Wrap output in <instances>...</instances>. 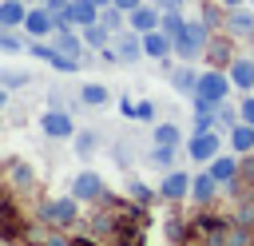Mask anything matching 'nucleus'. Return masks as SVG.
<instances>
[{"label": "nucleus", "instance_id": "obj_1", "mask_svg": "<svg viewBox=\"0 0 254 246\" xmlns=\"http://www.w3.org/2000/svg\"><path fill=\"white\" fill-rule=\"evenodd\" d=\"M230 87H234L230 71H222V67H206V71L198 75V91L190 95V111H214L218 103H226Z\"/></svg>", "mask_w": 254, "mask_h": 246}, {"label": "nucleus", "instance_id": "obj_2", "mask_svg": "<svg viewBox=\"0 0 254 246\" xmlns=\"http://www.w3.org/2000/svg\"><path fill=\"white\" fill-rule=\"evenodd\" d=\"M206 44H210V28L202 20H187V32L175 40V60H198Z\"/></svg>", "mask_w": 254, "mask_h": 246}, {"label": "nucleus", "instance_id": "obj_3", "mask_svg": "<svg viewBox=\"0 0 254 246\" xmlns=\"http://www.w3.org/2000/svg\"><path fill=\"white\" fill-rule=\"evenodd\" d=\"M40 127H44V135H48V139H75V131H79L67 107H48V111H44V119H40Z\"/></svg>", "mask_w": 254, "mask_h": 246}, {"label": "nucleus", "instance_id": "obj_4", "mask_svg": "<svg viewBox=\"0 0 254 246\" xmlns=\"http://www.w3.org/2000/svg\"><path fill=\"white\" fill-rule=\"evenodd\" d=\"M187 151H190L194 163H210V159L222 155V135H218V131H190Z\"/></svg>", "mask_w": 254, "mask_h": 246}, {"label": "nucleus", "instance_id": "obj_5", "mask_svg": "<svg viewBox=\"0 0 254 246\" xmlns=\"http://www.w3.org/2000/svg\"><path fill=\"white\" fill-rule=\"evenodd\" d=\"M75 194H67V198H48L44 206H40V218L48 222V226H71L75 218H79V210H75Z\"/></svg>", "mask_w": 254, "mask_h": 246}, {"label": "nucleus", "instance_id": "obj_6", "mask_svg": "<svg viewBox=\"0 0 254 246\" xmlns=\"http://www.w3.org/2000/svg\"><path fill=\"white\" fill-rule=\"evenodd\" d=\"M111 48H115L119 63H139V60H147V48H143V32H135V28H123V32L111 40Z\"/></svg>", "mask_w": 254, "mask_h": 246}, {"label": "nucleus", "instance_id": "obj_7", "mask_svg": "<svg viewBox=\"0 0 254 246\" xmlns=\"http://www.w3.org/2000/svg\"><path fill=\"white\" fill-rule=\"evenodd\" d=\"M24 32H28V40H52V36H56V12H52L48 4H44V8H28Z\"/></svg>", "mask_w": 254, "mask_h": 246}, {"label": "nucleus", "instance_id": "obj_8", "mask_svg": "<svg viewBox=\"0 0 254 246\" xmlns=\"http://www.w3.org/2000/svg\"><path fill=\"white\" fill-rule=\"evenodd\" d=\"M143 48H147V60H163V63L175 60V36H167L163 28L147 32V36H143Z\"/></svg>", "mask_w": 254, "mask_h": 246}, {"label": "nucleus", "instance_id": "obj_9", "mask_svg": "<svg viewBox=\"0 0 254 246\" xmlns=\"http://www.w3.org/2000/svg\"><path fill=\"white\" fill-rule=\"evenodd\" d=\"M230 36H250L254 40V8L250 4H238V8H226V24H222Z\"/></svg>", "mask_w": 254, "mask_h": 246}, {"label": "nucleus", "instance_id": "obj_10", "mask_svg": "<svg viewBox=\"0 0 254 246\" xmlns=\"http://www.w3.org/2000/svg\"><path fill=\"white\" fill-rule=\"evenodd\" d=\"M159 20H163V8L159 4H139L135 12H127V28H135V32H155L159 28Z\"/></svg>", "mask_w": 254, "mask_h": 246}, {"label": "nucleus", "instance_id": "obj_11", "mask_svg": "<svg viewBox=\"0 0 254 246\" xmlns=\"http://www.w3.org/2000/svg\"><path fill=\"white\" fill-rule=\"evenodd\" d=\"M190 183H194V179H190L187 171H167V175H163V183H159V194L175 202V198L190 194Z\"/></svg>", "mask_w": 254, "mask_h": 246}, {"label": "nucleus", "instance_id": "obj_12", "mask_svg": "<svg viewBox=\"0 0 254 246\" xmlns=\"http://www.w3.org/2000/svg\"><path fill=\"white\" fill-rule=\"evenodd\" d=\"M71 194H75L79 202H91V198H99V194H103V179H99L95 171H79V175H75V183H71Z\"/></svg>", "mask_w": 254, "mask_h": 246}, {"label": "nucleus", "instance_id": "obj_13", "mask_svg": "<svg viewBox=\"0 0 254 246\" xmlns=\"http://www.w3.org/2000/svg\"><path fill=\"white\" fill-rule=\"evenodd\" d=\"M198 75H202V71H194V67H190V60H187L183 67H171V87H175L179 95H187V99H190V95L198 91Z\"/></svg>", "mask_w": 254, "mask_h": 246}, {"label": "nucleus", "instance_id": "obj_14", "mask_svg": "<svg viewBox=\"0 0 254 246\" xmlns=\"http://www.w3.org/2000/svg\"><path fill=\"white\" fill-rule=\"evenodd\" d=\"M230 79H234V87L238 91H254V56H238V60H230Z\"/></svg>", "mask_w": 254, "mask_h": 246}, {"label": "nucleus", "instance_id": "obj_15", "mask_svg": "<svg viewBox=\"0 0 254 246\" xmlns=\"http://www.w3.org/2000/svg\"><path fill=\"white\" fill-rule=\"evenodd\" d=\"M28 8L32 4H24V0H0V28H24Z\"/></svg>", "mask_w": 254, "mask_h": 246}, {"label": "nucleus", "instance_id": "obj_16", "mask_svg": "<svg viewBox=\"0 0 254 246\" xmlns=\"http://www.w3.org/2000/svg\"><path fill=\"white\" fill-rule=\"evenodd\" d=\"M206 171L226 186V183H234V175H238V155H234V151H230V155H218V159L206 163Z\"/></svg>", "mask_w": 254, "mask_h": 246}, {"label": "nucleus", "instance_id": "obj_17", "mask_svg": "<svg viewBox=\"0 0 254 246\" xmlns=\"http://www.w3.org/2000/svg\"><path fill=\"white\" fill-rule=\"evenodd\" d=\"M79 36H83V44H87L91 52H103V48L111 44V28H107L103 20H95V24H87V28H79Z\"/></svg>", "mask_w": 254, "mask_h": 246}, {"label": "nucleus", "instance_id": "obj_18", "mask_svg": "<svg viewBox=\"0 0 254 246\" xmlns=\"http://www.w3.org/2000/svg\"><path fill=\"white\" fill-rule=\"evenodd\" d=\"M52 44H56L64 56H75V60H83V48H87V44H83V36H79L75 28H67V32H56V36H52Z\"/></svg>", "mask_w": 254, "mask_h": 246}, {"label": "nucleus", "instance_id": "obj_19", "mask_svg": "<svg viewBox=\"0 0 254 246\" xmlns=\"http://www.w3.org/2000/svg\"><path fill=\"white\" fill-rule=\"evenodd\" d=\"M218 186H222V183H218L210 171H202V175H194V183H190V198H194V202H210V198L218 194Z\"/></svg>", "mask_w": 254, "mask_h": 246}, {"label": "nucleus", "instance_id": "obj_20", "mask_svg": "<svg viewBox=\"0 0 254 246\" xmlns=\"http://www.w3.org/2000/svg\"><path fill=\"white\" fill-rule=\"evenodd\" d=\"M230 151H234V155H250V151H254V123L230 127Z\"/></svg>", "mask_w": 254, "mask_h": 246}, {"label": "nucleus", "instance_id": "obj_21", "mask_svg": "<svg viewBox=\"0 0 254 246\" xmlns=\"http://www.w3.org/2000/svg\"><path fill=\"white\" fill-rule=\"evenodd\" d=\"M107 99H111L107 83H83V87H79V103H83V107H103Z\"/></svg>", "mask_w": 254, "mask_h": 246}, {"label": "nucleus", "instance_id": "obj_22", "mask_svg": "<svg viewBox=\"0 0 254 246\" xmlns=\"http://www.w3.org/2000/svg\"><path fill=\"white\" fill-rule=\"evenodd\" d=\"M147 159H151V167H159V171H175V147H171V143H155Z\"/></svg>", "mask_w": 254, "mask_h": 246}, {"label": "nucleus", "instance_id": "obj_23", "mask_svg": "<svg viewBox=\"0 0 254 246\" xmlns=\"http://www.w3.org/2000/svg\"><path fill=\"white\" fill-rule=\"evenodd\" d=\"M159 28H163L167 36H175V40H179V36L187 32V16H183V12H163V20H159Z\"/></svg>", "mask_w": 254, "mask_h": 246}, {"label": "nucleus", "instance_id": "obj_24", "mask_svg": "<svg viewBox=\"0 0 254 246\" xmlns=\"http://www.w3.org/2000/svg\"><path fill=\"white\" fill-rule=\"evenodd\" d=\"M214 115H218V127H222V131H230V127L242 123V107H230V103H218Z\"/></svg>", "mask_w": 254, "mask_h": 246}, {"label": "nucleus", "instance_id": "obj_25", "mask_svg": "<svg viewBox=\"0 0 254 246\" xmlns=\"http://www.w3.org/2000/svg\"><path fill=\"white\" fill-rule=\"evenodd\" d=\"M99 20H103L111 32H123V24H127V12H123V8H115V4H107V8L99 12Z\"/></svg>", "mask_w": 254, "mask_h": 246}, {"label": "nucleus", "instance_id": "obj_26", "mask_svg": "<svg viewBox=\"0 0 254 246\" xmlns=\"http://www.w3.org/2000/svg\"><path fill=\"white\" fill-rule=\"evenodd\" d=\"M155 143H171V147H179V143H183V131H179L175 123H155Z\"/></svg>", "mask_w": 254, "mask_h": 246}, {"label": "nucleus", "instance_id": "obj_27", "mask_svg": "<svg viewBox=\"0 0 254 246\" xmlns=\"http://www.w3.org/2000/svg\"><path fill=\"white\" fill-rule=\"evenodd\" d=\"M0 48H4L8 56H16V52H28V44H20L16 28H4V32H0Z\"/></svg>", "mask_w": 254, "mask_h": 246}, {"label": "nucleus", "instance_id": "obj_28", "mask_svg": "<svg viewBox=\"0 0 254 246\" xmlns=\"http://www.w3.org/2000/svg\"><path fill=\"white\" fill-rule=\"evenodd\" d=\"M95 143H99V139H95L91 131H75V151H79V155H87Z\"/></svg>", "mask_w": 254, "mask_h": 246}, {"label": "nucleus", "instance_id": "obj_29", "mask_svg": "<svg viewBox=\"0 0 254 246\" xmlns=\"http://www.w3.org/2000/svg\"><path fill=\"white\" fill-rule=\"evenodd\" d=\"M238 107H242V123H254V91H246Z\"/></svg>", "mask_w": 254, "mask_h": 246}, {"label": "nucleus", "instance_id": "obj_30", "mask_svg": "<svg viewBox=\"0 0 254 246\" xmlns=\"http://www.w3.org/2000/svg\"><path fill=\"white\" fill-rule=\"evenodd\" d=\"M135 119H143V123H151V119H155V107H151L147 99H143V103H135Z\"/></svg>", "mask_w": 254, "mask_h": 246}, {"label": "nucleus", "instance_id": "obj_31", "mask_svg": "<svg viewBox=\"0 0 254 246\" xmlns=\"http://www.w3.org/2000/svg\"><path fill=\"white\" fill-rule=\"evenodd\" d=\"M151 4H159L163 12H183V4H187V0H151Z\"/></svg>", "mask_w": 254, "mask_h": 246}, {"label": "nucleus", "instance_id": "obj_32", "mask_svg": "<svg viewBox=\"0 0 254 246\" xmlns=\"http://www.w3.org/2000/svg\"><path fill=\"white\" fill-rule=\"evenodd\" d=\"M24 79H28L24 71H4V83H8V87H16V83H24Z\"/></svg>", "mask_w": 254, "mask_h": 246}, {"label": "nucleus", "instance_id": "obj_33", "mask_svg": "<svg viewBox=\"0 0 254 246\" xmlns=\"http://www.w3.org/2000/svg\"><path fill=\"white\" fill-rule=\"evenodd\" d=\"M12 175H16V183H28V179H32V171L20 167V163H12Z\"/></svg>", "mask_w": 254, "mask_h": 246}, {"label": "nucleus", "instance_id": "obj_34", "mask_svg": "<svg viewBox=\"0 0 254 246\" xmlns=\"http://www.w3.org/2000/svg\"><path fill=\"white\" fill-rule=\"evenodd\" d=\"M119 111H123V115H127V119H135V103H131V99H127V95H123V99H119Z\"/></svg>", "mask_w": 254, "mask_h": 246}, {"label": "nucleus", "instance_id": "obj_35", "mask_svg": "<svg viewBox=\"0 0 254 246\" xmlns=\"http://www.w3.org/2000/svg\"><path fill=\"white\" fill-rule=\"evenodd\" d=\"M139 4H147V0H115V8H123V12H135Z\"/></svg>", "mask_w": 254, "mask_h": 246}, {"label": "nucleus", "instance_id": "obj_36", "mask_svg": "<svg viewBox=\"0 0 254 246\" xmlns=\"http://www.w3.org/2000/svg\"><path fill=\"white\" fill-rule=\"evenodd\" d=\"M48 107H67V99H64L60 91H52V95H48Z\"/></svg>", "mask_w": 254, "mask_h": 246}, {"label": "nucleus", "instance_id": "obj_37", "mask_svg": "<svg viewBox=\"0 0 254 246\" xmlns=\"http://www.w3.org/2000/svg\"><path fill=\"white\" fill-rule=\"evenodd\" d=\"M44 4H48V8H52V12H60V8H67V4H71V0H44Z\"/></svg>", "mask_w": 254, "mask_h": 246}, {"label": "nucleus", "instance_id": "obj_38", "mask_svg": "<svg viewBox=\"0 0 254 246\" xmlns=\"http://www.w3.org/2000/svg\"><path fill=\"white\" fill-rule=\"evenodd\" d=\"M48 246H67V238H60V234H52V238H48Z\"/></svg>", "mask_w": 254, "mask_h": 246}, {"label": "nucleus", "instance_id": "obj_39", "mask_svg": "<svg viewBox=\"0 0 254 246\" xmlns=\"http://www.w3.org/2000/svg\"><path fill=\"white\" fill-rule=\"evenodd\" d=\"M238 4H246V0H218V8H238Z\"/></svg>", "mask_w": 254, "mask_h": 246}, {"label": "nucleus", "instance_id": "obj_40", "mask_svg": "<svg viewBox=\"0 0 254 246\" xmlns=\"http://www.w3.org/2000/svg\"><path fill=\"white\" fill-rule=\"evenodd\" d=\"M95 4H99V8H107V4H115V0H95Z\"/></svg>", "mask_w": 254, "mask_h": 246}, {"label": "nucleus", "instance_id": "obj_41", "mask_svg": "<svg viewBox=\"0 0 254 246\" xmlns=\"http://www.w3.org/2000/svg\"><path fill=\"white\" fill-rule=\"evenodd\" d=\"M24 4H32V0H24Z\"/></svg>", "mask_w": 254, "mask_h": 246}, {"label": "nucleus", "instance_id": "obj_42", "mask_svg": "<svg viewBox=\"0 0 254 246\" xmlns=\"http://www.w3.org/2000/svg\"><path fill=\"white\" fill-rule=\"evenodd\" d=\"M250 56H254V48H250Z\"/></svg>", "mask_w": 254, "mask_h": 246}]
</instances>
